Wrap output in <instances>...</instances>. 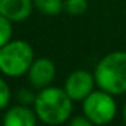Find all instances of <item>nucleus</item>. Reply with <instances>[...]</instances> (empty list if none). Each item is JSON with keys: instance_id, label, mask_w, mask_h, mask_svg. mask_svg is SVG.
<instances>
[{"instance_id": "9d476101", "label": "nucleus", "mask_w": 126, "mask_h": 126, "mask_svg": "<svg viewBox=\"0 0 126 126\" xmlns=\"http://www.w3.org/2000/svg\"><path fill=\"white\" fill-rule=\"evenodd\" d=\"M88 10L87 0H64V11L69 15H81Z\"/></svg>"}, {"instance_id": "2eb2a0df", "label": "nucleus", "mask_w": 126, "mask_h": 126, "mask_svg": "<svg viewBox=\"0 0 126 126\" xmlns=\"http://www.w3.org/2000/svg\"><path fill=\"white\" fill-rule=\"evenodd\" d=\"M122 115H123V121H125V123H126V103H125V106H123V112H122Z\"/></svg>"}, {"instance_id": "1a4fd4ad", "label": "nucleus", "mask_w": 126, "mask_h": 126, "mask_svg": "<svg viewBox=\"0 0 126 126\" xmlns=\"http://www.w3.org/2000/svg\"><path fill=\"white\" fill-rule=\"evenodd\" d=\"M34 7L45 15H57L64 10V0H33Z\"/></svg>"}, {"instance_id": "f8f14e48", "label": "nucleus", "mask_w": 126, "mask_h": 126, "mask_svg": "<svg viewBox=\"0 0 126 126\" xmlns=\"http://www.w3.org/2000/svg\"><path fill=\"white\" fill-rule=\"evenodd\" d=\"M11 100V90L10 85L0 77V110L6 109Z\"/></svg>"}, {"instance_id": "39448f33", "label": "nucleus", "mask_w": 126, "mask_h": 126, "mask_svg": "<svg viewBox=\"0 0 126 126\" xmlns=\"http://www.w3.org/2000/svg\"><path fill=\"white\" fill-rule=\"evenodd\" d=\"M95 76L85 69L73 71L64 83V90L72 100H84L94 91Z\"/></svg>"}, {"instance_id": "20e7f679", "label": "nucleus", "mask_w": 126, "mask_h": 126, "mask_svg": "<svg viewBox=\"0 0 126 126\" xmlns=\"http://www.w3.org/2000/svg\"><path fill=\"white\" fill-rule=\"evenodd\" d=\"M83 114L92 125H107L117 115V103L114 95L103 90L92 91L83 100Z\"/></svg>"}, {"instance_id": "f03ea898", "label": "nucleus", "mask_w": 126, "mask_h": 126, "mask_svg": "<svg viewBox=\"0 0 126 126\" xmlns=\"http://www.w3.org/2000/svg\"><path fill=\"white\" fill-rule=\"evenodd\" d=\"M95 83L100 90L114 96L126 92V52L106 54L95 66Z\"/></svg>"}, {"instance_id": "ddd939ff", "label": "nucleus", "mask_w": 126, "mask_h": 126, "mask_svg": "<svg viewBox=\"0 0 126 126\" xmlns=\"http://www.w3.org/2000/svg\"><path fill=\"white\" fill-rule=\"evenodd\" d=\"M71 126H91V121L85 117L84 114L83 115H76L75 118H72L71 121H68Z\"/></svg>"}, {"instance_id": "423d86ee", "label": "nucleus", "mask_w": 126, "mask_h": 126, "mask_svg": "<svg viewBox=\"0 0 126 126\" xmlns=\"http://www.w3.org/2000/svg\"><path fill=\"white\" fill-rule=\"evenodd\" d=\"M29 81L31 83L34 88L42 90L45 87H49L56 77V65L50 58L39 57L34 58L30 69L27 72Z\"/></svg>"}, {"instance_id": "6e6552de", "label": "nucleus", "mask_w": 126, "mask_h": 126, "mask_svg": "<svg viewBox=\"0 0 126 126\" xmlns=\"http://www.w3.org/2000/svg\"><path fill=\"white\" fill-rule=\"evenodd\" d=\"M35 111L27 107L26 104L12 106L7 110L3 118L4 126H35L37 123Z\"/></svg>"}, {"instance_id": "0eeeda50", "label": "nucleus", "mask_w": 126, "mask_h": 126, "mask_svg": "<svg viewBox=\"0 0 126 126\" xmlns=\"http://www.w3.org/2000/svg\"><path fill=\"white\" fill-rule=\"evenodd\" d=\"M33 0H0V15L11 22H23L33 12Z\"/></svg>"}, {"instance_id": "f257e3e1", "label": "nucleus", "mask_w": 126, "mask_h": 126, "mask_svg": "<svg viewBox=\"0 0 126 126\" xmlns=\"http://www.w3.org/2000/svg\"><path fill=\"white\" fill-rule=\"evenodd\" d=\"M72 99L64 88L45 87L39 90L34 100V111L41 122L46 125H61L69 121L72 114Z\"/></svg>"}, {"instance_id": "7ed1b4c3", "label": "nucleus", "mask_w": 126, "mask_h": 126, "mask_svg": "<svg viewBox=\"0 0 126 126\" xmlns=\"http://www.w3.org/2000/svg\"><path fill=\"white\" fill-rule=\"evenodd\" d=\"M34 61V50L29 42L14 39L0 47V72L8 77H19L29 72Z\"/></svg>"}, {"instance_id": "9b49d317", "label": "nucleus", "mask_w": 126, "mask_h": 126, "mask_svg": "<svg viewBox=\"0 0 126 126\" xmlns=\"http://www.w3.org/2000/svg\"><path fill=\"white\" fill-rule=\"evenodd\" d=\"M11 20L7 19L6 16L0 15V47L4 46L11 41L12 37V25Z\"/></svg>"}, {"instance_id": "4468645a", "label": "nucleus", "mask_w": 126, "mask_h": 126, "mask_svg": "<svg viewBox=\"0 0 126 126\" xmlns=\"http://www.w3.org/2000/svg\"><path fill=\"white\" fill-rule=\"evenodd\" d=\"M31 94H33V92H30V91H27V90H22L19 94H18V98L22 100L23 104H27L30 100H33V103H34V100H35V96H33Z\"/></svg>"}]
</instances>
